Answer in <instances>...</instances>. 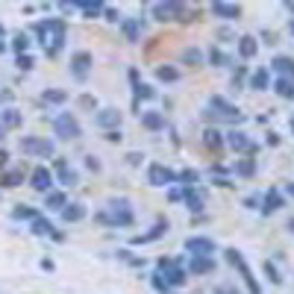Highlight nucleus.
<instances>
[{"mask_svg": "<svg viewBox=\"0 0 294 294\" xmlns=\"http://www.w3.org/2000/svg\"><path fill=\"white\" fill-rule=\"evenodd\" d=\"M33 33L38 35V41L44 44V53L53 59L59 56L62 44H65V21L62 18H47V21H38L33 27Z\"/></svg>", "mask_w": 294, "mask_h": 294, "instance_id": "f257e3e1", "label": "nucleus"}, {"mask_svg": "<svg viewBox=\"0 0 294 294\" xmlns=\"http://www.w3.org/2000/svg\"><path fill=\"white\" fill-rule=\"evenodd\" d=\"M53 132H56L59 138H65V141H74V138L83 135V127H80V121H77L71 112H59L56 121H53Z\"/></svg>", "mask_w": 294, "mask_h": 294, "instance_id": "f03ea898", "label": "nucleus"}, {"mask_svg": "<svg viewBox=\"0 0 294 294\" xmlns=\"http://www.w3.org/2000/svg\"><path fill=\"white\" fill-rule=\"evenodd\" d=\"M21 153H27V156H41V159H50V156L56 153V147H53V141H47V138L27 135V138H21Z\"/></svg>", "mask_w": 294, "mask_h": 294, "instance_id": "7ed1b4c3", "label": "nucleus"}, {"mask_svg": "<svg viewBox=\"0 0 294 294\" xmlns=\"http://www.w3.org/2000/svg\"><path fill=\"white\" fill-rule=\"evenodd\" d=\"M106 215H109V224L112 227H130L132 224V209L127 200H112Z\"/></svg>", "mask_w": 294, "mask_h": 294, "instance_id": "20e7f679", "label": "nucleus"}, {"mask_svg": "<svg viewBox=\"0 0 294 294\" xmlns=\"http://www.w3.org/2000/svg\"><path fill=\"white\" fill-rule=\"evenodd\" d=\"M92 62H95V59H92L89 50H77V53L71 56V77L83 83V80L89 77V71H92Z\"/></svg>", "mask_w": 294, "mask_h": 294, "instance_id": "39448f33", "label": "nucleus"}, {"mask_svg": "<svg viewBox=\"0 0 294 294\" xmlns=\"http://www.w3.org/2000/svg\"><path fill=\"white\" fill-rule=\"evenodd\" d=\"M30 186H33L35 192H41V195L53 192V171L44 168V165H38L33 174H30Z\"/></svg>", "mask_w": 294, "mask_h": 294, "instance_id": "423d86ee", "label": "nucleus"}, {"mask_svg": "<svg viewBox=\"0 0 294 294\" xmlns=\"http://www.w3.org/2000/svg\"><path fill=\"white\" fill-rule=\"evenodd\" d=\"M147 180H150V186H171V183H177V174L165 165L153 162L147 168Z\"/></svg>", "mask_w": 294, "mask_h": 294, "instance_id": "0eeeda50", "label": "nucleus"}, {"mask_svg": "<svg viewBox=\"0 0 294 294\" xmlns=\"http://www.w3.org/2000/svg\"><path fill=\"white\" fill-rule=\"evenodd\" d=\"M186 250L192 256H212L215 253V241L203 238V235H195V238H186Z\"/></svg>", "mask_w": 294, "mask_h": 294, "instance_id": "6e6552de", "label": "nucleus"}, {"mask_svg": "<svg viewBox=\"0 0 294 294\" xmlns=\"http://www.w3.org/2000/svg\"><path fill=\"white\" fill-rule=\"evenodd\" d=\"M224 141H227L235 153H253V150H256V144H253V141H250V138H247L241 130H229Z\"/></svg>", "mask_w": 294, "mask_h": 294, "instance_id": "1a4fd4ad", "label": "nucleus"}, {"mask_svg": "<svg viewBox=\"0 0 294 294\" xmlns=\"http://www.w3.org/2000/svg\"><path fill=\"white\" fill-rule=\"evenodd\" d=\"M183 15V3H153V18L156 21H174Z\"/></svg>", "mask_w": 294, "mask_h": 294, "instance_id": "9d476101", "label": "nucleus"}, {"mask_svg": "<svg viewBox=\"0 0 294 294\" xmlns=\"http://www.w3.org/2000/svg\"><path fill=\"white\" fill-rule=\"evenodd\" d=\"M95 124H98L100 130H115L118 124H121V112L118 109H100L98 115H95Z\"/></svg>", "mask_w": 294, "mask_h": 294, "instance_id": "9b49d317", "label": "nucleus"}, {"mask_svg": "<svg viewBox=\"0 0 294 294\" xmlns=\"http://www.w3.org/2000/svg\"><path fill=\"white\" fill-rule=\"evenodd\" d=\"M212 15L215 18H224V21H238L241 18V9L235 6V3H212Z\"/></svg>", "mask_w": 294, "mask_h": 294, "instance_id": "f8f14e48", "label": "nucleus"}, {"mask_svg": "<svg viewBox=\"0 0 294 294\" xmlns=\"http://www.w3.org/2000/svg\"><path fill=\"white\" fill-rule=\"evenodd\" d=\"M121 30H124V35H127V41H141V30H144V21L141 18H124L121 21Z\"/></svg>", "mask_w": 294, "mask_h": 294, "instance_id": "ddd939ff", "label": "nucleus"}, {"mask_svg": "<svg viewBox=\"0 0 294 294\" xmlns=\"http://www.w3.org/2000/svg\"><path fill=\"white\" fill-rule=\"evenodd\" d=\"M53 168H56V174H59V183H62V186H77V180H80V177H77V171H74L65 159H56Z\"/></svg>", "mask_w": 294, "mask_h": 294, "instance_id": "4468645a", "label": "nucleus"}, {"mask_svg": "<svg viewBox=\"0 0 294 294\" xmlns=\"http://www.w3.org/2000/svg\"><path fill=\"white\" fill-rule=\"evenodd\" d=\"M256 53H259V41L253 35H241L238 38V56L241 59H253Z\"/></svg>", "mask_w": 294, "mask_h": 294, "instance_id": "2eb2a0df", "label": "nucleus"}, {"mask_svg": "<svg viewBox=\"0 0 294 294\" xmlns=\"http://www.w3.org/2000/svg\"><path fill=\"white\" fill-rule=\"evenodd\" d=\"M21 121H24V115H21L15 106H9V109H3V112H0V124H3V130H18V127H21Z\"/></svg>", "mask_w": 294, "mask_h": 294, "instance_id": "dca6fc26", "label": "nucleus"}, {"mask_svg": "<svg viewBox=\"0 0 294 294\" xmlns=\"http://www.w3.org/2000/svg\"><path fill=\"white\" fill-rule=\"evenodd\" d=\"M271 68H274V71H280V74H283V80H292V83H294V59H292V56H274Z\"/></svg>", "mask_w": 294, "mask_h": 294, "instance_id": "f3484780", "label": "nucleus"}, {"mask_svg": "<svg viewBox=\"0 0 294 294\" xmlns=\"http://www.w3.org/2000/svg\"><path fill=\"white\" fill-rule=\"evenodd\" d=\"M183 200H186V206H189L192 212H203V206H206V195L197 192V189H186Z\"/></svg>", "mask_w": 294, "mask_h": 294, "instance_id": "a211bd4d", "label": "nucleus"}, {"mask_svg": "<svg viewBox=\"0 0 294 294\" xmlns=\"http://www.w3.org/2000/svg\"><path fill=\"white\" fill-rule=\"evenodd\" d=\"M141 127L144 130H165V115L162 112H141Z\"/></svg>", "mask_w": 294, "mask_h": 294, "instance_id": "6ab92c4d", "label": "nucleus"}, {"mask_svg": "<svg viewBox=\"0 0 294 294\" xmlns=\"http://www.w3.org/2000/svg\"><path fill=\"white\" fill-rule=\"evenodd\" d=\"M283 206V195H280V189H271L268 195H265V200H262V212L265 215H271V212H277Z\"/></svg>", "mask_w": 294, "mask_h": 294, "instance_id": "aec40b11", "label": "nucleus"}, {"mask_svg": "<svg viewBox=\"0 0 294 294\" xmlns=\"http://www.w3.org/2000/svg\"><path fill=\"white\" fill-rule=\"evenodd\" d=\"M268 86H271V74H268V68H259V71L250 74V89H253V92H265Z\"/></svg>", "mask_w": 294, "mask_h": 294, "instance_id": "412c9836", "label": "nucleus"}, {"mask_svg": "<svg viewBox=\"0 0 294 294\" xmlns=\"http://www.w3.org/2000/svg\"><path fill=\"white\" fill-rule=\"evenodd\" d=\"M165 229H168V221H156V227L150 229V232H144V235H135V238H132V244H150V241H156V238L162 235Z\"/></svg>", "mask_w": 294, "mask_h": 294, "instance_id": "4be33fe9", "label": "nucleus"}, {"mask_svg": "<svg viewBox=\"0 0 294 294\" xmlns=\"http://www.w3.org/2000/svg\"><path fill=\"white\" fill-rule=\"evenodd\" d=\"M62 218H65L68 224L83 221V218H86V206H83V203H68L65 209H62Z\"/></svg>", "mask_w": 294, "mask_h": 294, "instance_id": "5701e85b", "label": "nucleus"}, {"mask_svg": "<svg viewBox=\"0 0 294 294\" xmlns=\"http://www.w3.org/2000/svg\"><path fill=\"white\" fill-rule=\"evenodd\" d=\"M212 268H215L212 256H192V262H189V271L192 274H209Z\"/></svg>", "mask_w": 294, "mask_h": 294, "instance_id": "b1692460", "label": "nucleus"}, {"mask_svg": "<svg viewBox=\"0 0 294 294\" xmlns=\"http://www.w3.org/2000/svg\"><path fill=\"white\" fill-rule=\"evenodd\" d=\"M162 274H165V283H168V286H183V283H186V271H183V268H177V265L165 268Z\"/></svg>", "mask_w": 294, "mask_h": 294, "instance_id": "393cba45", "label": "nucleus"}, {"mask_svg": "<svg viewBox=\"0 0 294 294\" xmlns=\"http://www.w3.org/2000/svg\"><path fill=\"white\" fill-rule=\"evenodd\" d=\"M274 92H277L280 98H286V100H294V83H292V80H283V77H280V80L274 83Z\"/></svg>", "mask_w": 294, "mask_h": 294, "instance_id": "a878e982", "label": "nucleus"}, {"mask_svg": "<svg viewBox=\"0 0 294 294\" xmlns=\"http://www.w3.org/2000/svg\"><path fill=\"white\" fill-rule=\"evenodd\" d=\"M47 209H65L68 200H65V192H47V200H44Z\"/></svg>", "mask_w": 294, "mask_h": 294, "instance_id": "bb28decb", "label": "nucleus"}, {"mask_svg": "<svg viewBox=\"0 0 294 294\" xmlns=\"http://www.w3.org/2000/svg\"><path fill=\"white\" fill-rule=\"evenodd\" d=\"M12 47H15V53H18V56H24V53L30 50V35H27V33H15V35H12Z\"/></svg>", "mask_w": 294, "mask_h": 294, "instance_id": "cd10ccee", "label": "nucleus"}, {"mask_svg": "<svg viewBox=\"0 0 294 294\" xmlns=\"http://www.w3.org/2000/svg\"><path fill=\"white\" fill-rule=\"evenodd\" d=\"M156 77H159L162 83H177V80H180V71L171 68V65H159L156 68Z\"/></svg>", "mask_w": 294, "mask_h": 294, "instance_id": "c85d7f7f", "label": "nucleus"}, {"mask_svg": "<svg viewBox=\"0 0 294 294\" xmlns=\"http://www.w3.org/2000/svg\"><path fill=\"white\" fill-rule=\"evenodd\" d=\"M33 232H35V235H53V224H50L47 218H41V215H38V218L33 221Z\"/></svg>", "mask_w": 294, "mask_h": 294, "instance_id": "c756f323", "label": "nucleus"}, {"mask_svg": "<svg viewBox=\"0 0 294 294\" xmlns=\"http://www.w3.org/2000/svg\"><path fill=\"white\" fill-rule=\"evenodd\" d=\"M41 100H44V103H65L68 92H62V89H47V92L41 95Z\"/></svg>", "mask_w": 294, "mask_h": 294, "instance_id": "7c9ffc66", "label": "nucleus"}, {"mask_svg": "<svg viewBox=\"0 0 294 294\" xmlns=\"http://www.w3.org/2000/svg\"><path fill=\"white\" fill-rule=\"evenodd\" d=\"M209 62H212L215 68H227V65H229V56L224 53V50L212 47V50H209Z\"/></svg>", "mask_w": 294, "mask_h": 294, "instance_id": "2f4dec72", "label": "nucleus"}, {"mask_svg": "<svg viewBox=\"0 0 294 294\" xmlns=\"http://www.w3.org/2000/svg\"><path fill=\"white\" fill-rule=\"evenodd\" d=\"M203 141H206V147H212V150H218V147L224 144V138H221L218 130H206L203 132Z\"/></svg>", "mask_w": 294, "mask_h": 294, "instance_id": "473e14b6", "label": "nucleus"}, {"mask_svg": "<svg viewBox=\"0 0 294 294\" xmlns=\"http://www.w3.org/2000/svg\"><path fill=\"white\" fill-rule=\"evenodd\" d=\"M253 171H256V162H253V159L235 162V174H238V177H253Z\"/></svg>", "mask_w": 294, "mask_h": 294, "instance_id": "72a5a7b5", "label": "nucleus"}, {"mask_svg": "<svg viewBox=\"0 0 294 294\" xmlns=\"http://www.w3.org/2000/svg\"><path fill=\"white\" fill-rule=\"evenodd\" d=\"M183 62H186V65H200V62H203V53H200L197 47H189V50H183Z\"/></svg>", "mask_w": 294, "mask_h": 294, "instance_id": "f704fd0d", "label": "nucleus"}, {"mask_svg": "<svg viewBox=\"0 0 294 294\" xmlns=\"http://www.w3.org/2000/svg\"><path fill=\"white\" fill-rule=\"evenodd\" d=\"M132 89H135V100H153L156 98V92H153V89H150V86H144V83H138V86H132Z\"/></svg>", "mask_w": 294, "mask_h": 294, "instance_id": "c9c22d12", "label": "nucleus"}, {"mask_svg": "<svg viewBox=\"0 0 294 294\" xmlns=\"http://www.w3.org/2000/svg\"><path fill=\"white\" fill-rule=\"evenodd\" d=\"M12 215H15L18 221H21V218H27V221H35V218H38V212H35V209H30V206H18Z\"/></svg>", "mask_w": 294, "mask_h": 294, "instance_id": "e433bc0d", "label": "nucleus"}, {"mask_svg": "<svg viewBox=\"0 0 294 294\" xmlns=\"http://www.w3.org/2000/svg\"><path fill=\"white\" fill-rule=\"evenodd\" d=\"M21 180H24V174H21V171H12V174H6V180H3V186H9V189H15V186H21Z\"/></svg>", "mask_w": 294, "mask_h": 294, "instance_id": "4c0bfd02", "label": "nucleus"}, {"mask_svg": "<svg viewBox=\"0 0 294 294\" xmlns=\"http://www.w3.org/2000/svg\"><path fill=\"white\" fill-rule=\"evenodd\" d=\"M15 65L21 68V71H30V68L35 65V59L30 56V53H24V56H18V62H15Z\"/></svg>", "mask_w": 294, "mask_h": 294, "instance_id": "58836bf2", "label": "nucleus"}, {"mask_svg": "<svg viewBox=\"0 0 294 294\" xmlns=\"http://www.w3.org/2000/svg\"><path fill=\"white\" fill-rule=\"evenodd\" d=\"M244 74H247V71H244L241 65L235 68V74H232V89H238V86H241V80H244Z\"/></svg>", "mask_w": 294, "mask_h": 294, "instance_id": "ea45409f", "label": "nucleus"}, {"mask_svg": "<svg viewBox=\"0 0 294 294\" xmlns=\"http://www.w3.org/2000/svg\"><path fill=\"white\" fill-rule=\"evenodd\" d=\"M265 271H268V277H271L274 283H280V274H277V268H274L271 262H265Z\"/></svg>", "mask_w": 294, "mask_h": 294, "instance_id": "a19ab883", "label": "nucleus"}, {"mask_svg": "<svg viewBox=\"0 0 294 294\" xmlns=\"http://www.w3.org/2000/svg\"><path fill=\"white\" fill-rule=\"evenodd\" d=\"M86 168H89V171H100V162L95 156H86Z\"/></svg>", "mask_w": 294, "mask_h": 294, "instance_id": "79ce46f5", "label": "nucleus"}, {"mask_svg": "<svg viewBox=\"0 0 294 294\" xmlns=\"http://www.w3.org/2000/svg\"><path fill=\"white\" fill-rule=\"evenodd\" d=\"M103 15H106V21H118V18H121L115 9H106V6H103Z\"/></svg>", "mask_w": 294, "mask_h": 294, "instance_id": "37998d69", "label": "nucleus"}, {"mask_svg": "<svg viewBox=\"0 0 294 294\" xmlns=\"http://www.w3.org/2000/svg\"><path fill=\"white\" fill-rule=\"evenodd\" d=\"M106 141H121V132H118V130H109V132H106Z\"/></svg>", "mask_w": 294, "mask_h": 294, "instance_id": "c03bdc74", "label": "nucleus"}, {"mask_svg": "<svg viewBox=\"0 0 294 294\" xmlns=\"http://www.w3.org/2000/svg\"><path fill=\"white\" fill-rule=\"evenodd\" d=\"M80 103H83V106H89V109H92V106H95V98H92V95H83V98H80Z\"/></svg>", "mask_w": 294, "mask_h": 294, "instance_id": "a18cd8bd", "label": "nucleus"}, {"mask_svg": "<svg viewBox=\"0 0 294 294\" xmlns=\"http://www.w3.org/2000/svg\"><path fill=\"white\" fill-rule=\"evenodd\" d=\"M268 144L277 147V144H280V135H277V132H268Z\"/></svg>", "mask_w": 294, "mask_h": 294, "instance_id": "49530a36", "label": "nucleus"}, {"mask_svg": "<svg viewBox=\"0 0 294 294\" xmlns=\"http://www.w3.org/2000/svg\"><path fill=\"white\" fill-rule=\"evenodd\" d=\"M215 294H238V292H235L232 286H221V289H218V292H215Z\"/></svg>", "mask_w": 294, "mask_h": 294, "instance_id": "de8ad7c7", "label": "nucleus"}, {"mask_svg": "<svg viewBox=\"0 0 294 294\" xmlns=\"http://www.w3.org/2000/svg\"><path fill=\"white\" fill-rule=\"evenodd\" d=\"M127 159H130V165H138V162H141V153H130Z\"/></svg>", "mask_w": 294, "mask_h": 294, "instance_id": "09e8293b", "label": "nucleus"}, {"mask_svg": "<svg viewBox=\"0 0 294 294\" xmlns=\"http://www.w3.org/2000/svg\"><path fill=\"white\" fill-rule=\"evenodd\" d=\"M218 38H232V33H229L227 27H224V30H218Z\"/></svg>", "mask_w": 294, "mask_h": 294, "instance_id": "8fccbe9b", "label": "nucleus"}, {"mask_svg": "<svg viewBox=\"0 0 294 294\" xmlns=\"http://www.w3.org/2000/svg\"><path fill=\"white\" fill-rule=\"evenodd\" d=\"M6 159H9V150H3V147H0V165H6Z\"/></svg>", "mask_w": 294, "mask_h": 294, "instance_id": "3c124183", "label": "nucleus"}, {"mask_svg": "<svg viewBox=\"0 0 294 294\" xmlns=\"http://www.w3.org/2000/svg\"><path fill=\"white\" fill-rule=\"evenodd\" d=\"M3 138H6V130H3V124H0V141H3Z\"/></svg>", "mask_w": 294, "mask_h": 294, "instance_id": "603ef678", "label": "nucleus"}, {"mask_svg": "<svg viewBox=\"0 0 294 294\" xmlns=\"http://www.w3.org/2000/svg\"><path fill=\"white\" fill-rule=\"evenodd\" d=\"M3 50H6V41H3V38H0V53H3Z\"/></svg>", "mask_w": 294, "mask_h": 294, "instance_id": "864d4df0", "label": "nucleus"}, {"mask_svg": "<svg viewBox=\"0 0 294 294\" xmlns=\"http://www.w3.org/2000/svg\"><path fill=\"white\" fill-rule=\"evenodd\" d=\"M289 229H292V232H294V218H292V221H289Z\"/></svg>", "mask_w": 294, "mask_h": 294, "instance_id": "5fc2aeb1", "label": "nucleus"}, {"mask_svg": "<svg viewBox=\"0 0 294 294\" xmlns=\"http://www.w3.org/2000/svg\"><path fill=\"white\" fill-rule=\"evenodd\" d=\"M3 35H6V30H3V24H0V38H3Z\"/></svg>", "mask_w": 294, "mask_h": 294, "instance_id": "6e6d98bb", "label": "nucleus"}, {"mask_svg": "<svg viewBox=\"0 0 294 294\" xmlns=\"http://www.w3.org/2000/svg\"><path fill=\"white\" fill-rule=\"evenodd\" d=\"M289 9H292V12H294V3H289Z\"/></svg>", "mask_w": 294, "mask_h": 294, "instance_id": "4d7b16f0", "label": "nucleus"}, {"mask_svg": "<svg viewBox=\"0 0 294 294\" xmlns=\"http://www.w3.org/2000/svg\"><path fill=\"white\" fill-rule=\"evenodd\" d=\"M292 130H294V121H292Z\"/></svg>", "mask_w": 294, "mask_h": 294, "instance_id": "13d9d810", "label": "nucleus"}]
</instances>
